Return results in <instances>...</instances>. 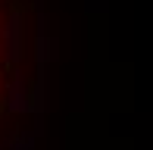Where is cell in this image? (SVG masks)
<instances>
[{
    "mask_svg": "<svg viewBox=\"0 0 153 150\" xmlns=\"http://www.w3.org/2000/svg\"><path fill=\"white\" fill-rule=\"evenodd\" d=\"M38 25L31 0H0V150L13 147L38 106Z\"/></svg>",
    "mask_w": 153,
    "mask_h": 150,
    "instance_id": "6da1fadb",
    "label": "cell"
}]
</instances>
